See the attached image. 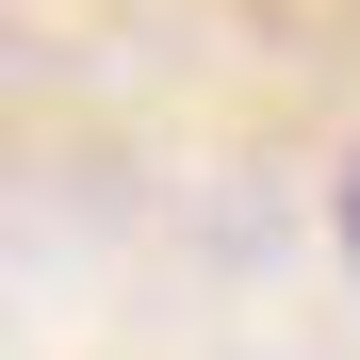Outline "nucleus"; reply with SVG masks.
I'll return each instance as SVG.
<instances>
[{
    "mask_svg": "<svg viewBox=\"0 0 360 360\" xmlns=\"http://www.w3.org/2000/svg\"><path fill=\"white\" fill-rule=\"evenodd\" d=\"M328 229H344V262H360V164H344V197H328Z\"/></svg>",
    "mask_w": 360,
    "mask_h": 360,
    "instance_id": "nucleus-1",
    "label": "nucleus"
}]
</instances>
